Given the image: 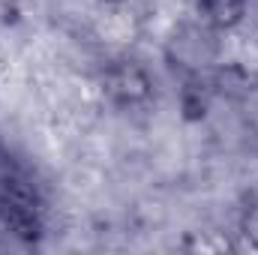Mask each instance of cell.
<instances>
[{"label": "cell", "mask_w": 258, "mask_h": 255, "mask_svg": "<svg viewBox=\"0 0 258 255\" xmlns=\"http://www.w3.org/2000/svg\"><path fill=\"white\" fill-rule=\"evenodd\" d=\"M243 6L246 0H198V9L216 24H231L234 18H240Z\"/></svg>", "instance_id": "2"}, {"label": "cell", "mask_w": 258, "mask_h": 255, "mask_svg": "<svg viewBox=\"0 0 258 255\" xmlns=\"http://www.w3.org/2000/svg\"><path fill=\"white\" fill-rule=\"evenodd\" d=\"M45 210L36 171L0 138V234L33 243L45 231Z\"/></svg>", "instance_id": "1"}]
</instances>
